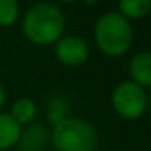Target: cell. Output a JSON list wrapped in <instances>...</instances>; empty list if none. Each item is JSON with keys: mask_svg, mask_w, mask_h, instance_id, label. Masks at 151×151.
Listing matches in <instances>:
<instances>
[{"mask_svg": "<svg viewBox=\"0 0 151 151\" xmlns=\"http://www.w3.org/2000/svg\"><path fill=\"white\" fill-rule=\"evenodd\" d=\"M21 31L31 44L50 46L65 34V15L59 5L50 2L34 4L21 20Z\"/></svg>", "mask_w": 151, "mask_h": 151, "instance_id": "cell-1", "label": "cell"}, {"mask_svg": "<svg viewBox=\"0 0 151 151\" xmlns=\"http://www.w3.org/2000/svg\"><path fill=\"white\" fill-rule=\"evenodd\" d=\"M94 42L107 57H120L130 50L133 41V28L119 12L102 13L94 24Z\"/></svg>", "mask_w": 151, "mask_h": 151, "instance_id": "cell-2", "label": "cell"}, {"mask_svg": "<svg viewBox=\"0 0 151 151\" xmlns=\"http://www.w3.org/2000/svg\"><path fill=\"white\" fill-rule=\"evenodd\" d=\"M50 143L57 151H94L98 148V130L88 120L65 117L52 127Z\"/></svg>", "mask_w": 151, "mask_h": 151, "instance_id": "cell-3", "label": "cell"}, {"mask_svg": "<svg viewBox=\"0 0 151 151\" xmlns=\"http://www.w3.org/2000/svg\"><path fill=\"white\" fill-rule=\"evenodd\" d=\"M111 102L119 117L125 120H138L146 112L150 106V98H148L146 89L127 80V81L119 83L114 88Z\"/></svg>", "mask_w": 151, "mask_h": 151, "instance_id": "cell-4", "label": "cell"}, {"mask_svg": "<svg viewBox=\"0 0 151 151\" xmlns=\"http://www.w3.org/2000/svg\"><path fill=\"white\" fill-rule=\"evenodd\" d=\"M54 54L62 65L76 68L81 67L89 57V46L78 34H63L54 44Z\"/></svg>", "mask_w": 151, "mask_h": 151, "instance_id": "cell-5", "label": "cell"}, {"mask_svg": "<svg viewBox=\"0 0 151 151\" xmlns=\"http://www.w3.org/2000/svg\"><path fill=\"white\" fill-rule=\"evenodd\" d=\"M128 75L130 81L141 86L143 89L151 88V52L140 50L128 62Z\"/></svg>", "mask_w": 151, "mask_h": 151, "instance_id": "cell-6", "label": "cell"}, {"mask_svg": "<svg viewBox=\"0 0 151 151\" xmlns=\"http://www.w3.org/2000/svg\"><path fill=\"white\" fill-rule=\"evenodd\" d=\"M50 140V133L44 125L39 124H31L26 128L21 130L20 137V145L21 151H42L47 146Z\"/></svg>", "mask_w": 151, "mask_h": 151, "instance_id": "cell-7", "label": "cell"}, {"mask_svg": "<svg viewBox=\"0 0 151 151\" xmlns=\"http://www.w3.org/2000/svg\"><path fill=\"white\" fill-rule=\"evenodd\" d=\"M21 130L23 127L17 124L8 112H0V151L17 146L21 137Z\"/></svg>", "mask_w": 151, "mask_h": 151, "instance_id": "cell-8", "label": "cell"}, {"mask_svg": "<svg viewBox=\"0 0 151 151\" xmlns=\"http://www.w3.org/2000/svg\"><path fill=\"white\" fill-rule=\"evenodd\" d=\"M8 114L12 115L17 124L23 125H31L37 115V106L33 99L29 98H20L12 104V109Z\"/></svg>", "mask_w": 151, "mask_h": 151, "instance_id": "cell-9", "label": "cell"}, {"mask_svg": "<svg viewBox=\"0 0 151 151\" xmlns=\"http://www.w3.org/2000/svg\"><path fill=\"white\" fill-rule=\"evenodd\" d=\"M117 12L128 21L141 20L151 13V0H122Z\"/></svg>", "mask_w": 151, "mask_h": 151, "instance_id": "cell-10", "label": "cell"}, {"mask_svg": "<svg viewBox=\"0 0 151 151\" xmlns=\"http://www.w3.org/2000/svg\"><path fill=\"white\" fill-rule=\"evenodd\" d=\"M20 17V4L15 0H0V26H13Z\"/></svg>", "mask_w": 151, "mask_h": 151, "instance_id": "cell-11", "label": "cell"}, {"mask_svg": "<svg viewBox=\"0 0 151 151\" xmlns=\"http://www.w3.org/2000/svg\"><path fill=\"white\" fill-rule=\"evenodd\" d=\"M65 117H68V115H67V101L62 99V98H55L49 104V119H50V122L55 125L57 122L63 120Z\"/></svg>", "mask_w": 151, "mask_h": 151, "instance_id": "cell-12", "label": "cell"}, {"mask_svg": "<svg viewBox=\"0 0 151 151\" xmlns=\"http://www.w3.org/2000/svg\"><path fill=\"white\" fill-rule=\"evenodd\" d=\"M5 101H7V94H5V88L0 85V109L4 107Z\"/></svg>", "mask_w": 151, "mask_h": 151, "instance_id": "cell-13", "label": "cell"}, {"mask_svg": "<svg viewBox=\"0 0 151 151\" xmlns=\"http://www.w3.org/2000/svg\"><path fill=\"white\" fill-rule=\"evenodd\" d=\"M150 107H151V98H150Z\"/></svg>", "mask_w": 151, "mask_h": 151, "instance_id": "cell-14", "label": "cell"}]
</instances>
